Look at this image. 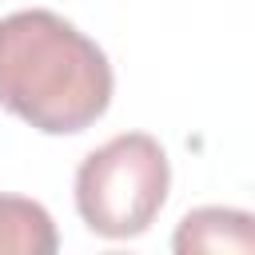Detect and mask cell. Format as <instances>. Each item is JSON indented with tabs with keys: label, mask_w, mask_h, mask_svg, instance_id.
<instances>
[{
	"label": "cell",
	"mask_w": 255,
	"mask_h": 255,
	"mask_svg": "<svg viewBox=\"0 0 255 255\" xmlns=\"http://www.w3.org/2000/svg\"><path fill=\"white\" fill-rule=\"evenodd\" d=\"M112 64L96 40L48 8L0 20V108L44 135H76L112 104Z\"/></svg>",
	"instance_id": "cell-1"
},
{
	"label": "cell",
	"mask_w": 255,
	"mask_h": 255,
	"mask_svg": "<svg viewBox=\"0 0 255 255\" xmlns=\"http://www.w3.org/2000/svg\"><path fill=\"white\" fill-rule=\"evenodd\" d=\"M171 163L147 131H124L84 155L76 171V211L92 235L135 239L167 203Z\"/></svg>",
	"instance_id": "cell-2"
},
{
	"label": "cell",
	"mask_w": 255,
	"mask_h": 255,
	"mask_svg": "<svg viewBox=\"0 0 255 255\" xmlns=\"http://www.w3.org/2000/svg\"><path fill=\"white\" fill-rule=\"evenodd\" d=\"M171 251L199 255V251H243L255 255V215L239 207H195L179 219L171 235Z\"/></svg>",
	"instance_id": "cell-3"
},
{
	"label": "cell",
	"mask_w": 255,
	"mask_h": 255,
	"mask_svg": "<svg viewBox=\"0 0 255 255\" xmlns=\"http://www.w3.org/2000/svg\"><path fill=\"white\" fill-rule=\"evenodd\" d=\"M56 247L60 235L44 203L0 195V255H52Z\"/></svg>",
	"instance_id": "cell-4"
}]
</instances>
